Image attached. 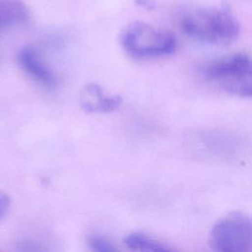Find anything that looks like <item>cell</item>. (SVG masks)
<instances>
[{
    "mask_svg": "<svg viewBox=\"0 0 252 252\" xmlns=\"http://www.w3.org/2000/svg\"><path fill=\"white\" fill-rule=\"evenodd\" d=\"M180 27L189 37L215 45L229 44L240 32L239 23L227 5L189 11L181 18Z\"/></svg>",
    "mask_w": 252,
    "mask_h": 252,
    "instance_id": "obj_1",
    "label": "cell"
},
{
    "mask_svg": "<svg viewBox=\"0 0 252 252\" xmlns=\"http://www.w3.org/2000/svg\"><path fill=\"white\" fill-rule=\"evenodd\" d=\"M124 51L137 59L158 58L172 54L177 46L175 36L144 22H133L120 34Z\"/></svg>",
    "mask_w": 252,
    "mask_h": 252,
    "instance_id": "obj_2",
    "label": "cell"
},
{
    "mask_svg": "<svg viewBox=\"0 0 252 252\" xmlns=\"http://www.w3.org/2000/svg\"><path fill=\"white\" fill-rule=\"evenodd\" d=\"M205 78L224 92L240 97L252 98V58L245 53H236L208 63Z\"/></svg>",
    "mask_w": 252,
    "mask_h": 252,
    "instance_id": "obj_3",
    "label": "cell"
},
{
    "mask_svg": "<svg viewBox=\"0 0 252 252\" xmlns=\"http://www.w3.org/2000/svg\"><path fill=\"white\" fill-rule=\"evenodd\" d=\"M210 245L218 252H251L252 218L242 212L222 217L211 230Z\"/></svg>",
    "mask_w": 252,
    "mask_h": 252,
    "instance_id": "obj_4",
    "label": "cell"
},
{
    "mask_svg": "<svg viewBox=\"0 0 252 252\" xmlns=\"http://www.w3.org/2000/svg\"><path fill=\"white\" fill-rule=\"evenodd\" d=\"M17 58L22 69L34 81L49 90L56 88L57 78L42 62L36 48L32 45L24 46L19 50Z\"/></svg>",
    "mask_w": 252,
    "mask_h": 252,
    "instance_id": "obj_5",
    "label": "cell"
},
{
    "mask_svg": "<svg viewBox=\"0 0 252 252\" xmlns=\"http://www.w3.org/2000/svg\"><path fill=\"white\" fill-rule=\"evenodd\" d=\"M121 102L119 95L105 96L100 86L94 83L87 84L80 95V104L88 112H112L119 108Z\"/></svg>",
    "mask_w": 252,
    "mask_h": 252,
    "instance_id": "obj_6",
    "label": "cell"
},
{
    "mask_svg": "<svg viewBox=\"0 0 252 252\" xmlns=\"http://www.w3.org/2000/svg\"><path fill=\"white\" fill-rule=\"evenodd\" d=\"M30 19V10L22 0H0V30L13 28Z\"/></svg>",
    "mask_w": 252,
    "mask_h": 252,
    "instance_id": "obj_7",
    "label": "cell"
},
{
    "mask_svg": "<svg viewBox=\"0 0 252 252\" xmlns=\"http://www.w3.org/2000/svg\"><path fill=\"white\" fill-rule=\"evenodd\" d=\"M127 248L133 251L147 252H172L174 248L166 242L143 232L135 231L127 234L123 239Z\"/></svg>",
    "mask_w": 252,
    "mask_h": 252,
    "instance_id": "obj_8",
    "label": "cell"
},
{
    "mask_svg": "<svg viewBox=\"0 0 252 252\" xmlns=\"http://www.w3.org/2000/svg\"><path fill=\"white\" fill-rule=\"evenodd\" d=\"M88 244L95 252H116L118 249L106 237L99 234H91L88 237Z\"/></svg>",
    "mask_w": 252,
    "mask_h": 252,
    "instance_id": "obj_9",
    "label": "cell"
},
{
    "mask_svg": "<svg viewBox=\"0 0 252 252\" xmlns=\"http://www.w3.org/2000/svg\"><path fill=\"white\" fill-rule=\"evenodd\" d=\"M11 205V199L9 195L0 190V220L4 219L6 214L8 213Z\"/></svg>",
    "mask_w": 252,
    "mask_h": 252,
    "instance_id": "obj_10",
    "label": "cell"
},
{
    "mask_svg": "<svg viewBox=\"0 0 252 252\" xmlns=\"http://www.w3.org/2000/svg\"><path fill=\"white\" fill-rule=\"evenodd\" d=\"M135 1L138 5H140L144 8H147V9H152L155 6L153 0H135Z\"/></svg>",
    "mask_w": 252,
    "mask_h": 252,
    "instance_id": "obj_11",
    "label": "cell"
}]
</instances>
